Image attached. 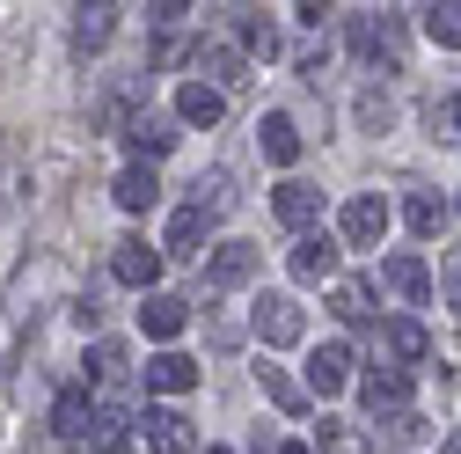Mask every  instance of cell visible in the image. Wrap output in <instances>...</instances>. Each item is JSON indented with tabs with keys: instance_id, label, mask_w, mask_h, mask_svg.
I'll use <instances>...</instances> for the list:
<instances>
[{
	"instance_id": "8d00e7d4",
	"label": "cell",
	"mask_w": 461,
	"mask_h": 454,
	"mask_svg": "<svg viewBox=\"0 0 461 454\" xmlns=\"http://www.w3.org/2000/svg\"><path fill=\"white\" fill-rule=\"evenodd\" d=\"M278 454H315V447H278Z\"/></svg>"
},
{
	"instance_id": "277c9868",
	"label": "cell",
	"mask_w": 461,
	"mask_h": 454,
	"mask_svg": "<svg viewBox=\"0 0 461 454\" xmlns=\"http://www.w3.org/2000/svg\"><path fill=\"white\" fill-rule=\"evenodd\" d=\"M359 404H366L374 418H395V411H411V374H402V367H374V374L359 381Z\"/></svg>"
},
{
	"instance_id": "d590c367",
	"label": "cell",
	"mask_w": 461,
	"mask_h": 454,
	"mask_svg": "<svg viewBox=\"0 0 461 454\" xmlns=\"http://www.w3.org/2000/svg\"><path fill=\"white\" fill-rule=\"evenodd\" d=\"M184 15H191V8H176V0H154V8H147V23H154V30H176Z\"/></svg>"
},
{
	"instance_id": "ba28073f",
	"label": "cell",
	"mask_w": 461,
	"mask_h": 454,
	"mask_svg": "<svg viewBox=\"0 0 461 454\" xmlns=\"http://www.w3.org/2000/svg\"><path fill=\"white\" fill-rule=\"evenodd\" d=\"M147 388H161V395H191V388H198V359H184V352H154V359H147Z\"/></svg>"
},
{
	"instance_id": "f1b7e54d",
	"label": "cell",
	"mask_w": 461,
	"mask_h": 454,
	"mask_svg": "<svg viewBox=\"0 0 461 454\" xmlns=\"http://www.w3.org/2000/svg\"><path fill=\"white\" fill-rule=\"evenodd\" d=\"M402 220H411V235H439V227H447V205H439L432 191H418L411 205H402Z\"/></svg>"
},
{
	"instance_id": "7c38bea8",
	"label": "cell",
	"mask_w": 461,
	"mask_h": 454,
	"mask_svg": "<svg viewBox=\"0 0 461 454\" xmlns=\"http://www.w3.org/2000/svg\"><path fill=\"white\" fill-rule=\"evenodd\" d=\"M344 381H352V345H322V352L308 359V388H315V395H337Z\"/></svg>"
},
{
	"instance_id": "44dd1931",
	"label": "cell",
	"mask_w": 461,
	"mask_h": 454,
	"mask_svg": "<svg viewBox=\"0 0 461 454\" xmlns=\"http://www.w3.org/2000/svg\"><path fill=\"white\" fill-rule=\"evenodd\" d=\"M381 345H388V359H425V352H432V337H425V322L402 315V322H388V330H381Z\"/></svg>"
},
{
	"instance_id": "4dcf8cb0",
	"label": "cell",
	"mask_w": 461,
	"mask_h": 454,
	"mask_svg": "<svg viewBox=\"0 0 461 454\" xmlns=\"http://www.w3.org/2000/svg\"><path fill=\"white\" fill-rule=\"evenodd\" d=\"M235 30H242V44H249V51H257V59H278V30H271V23H264V15H242V23H235Z\"/></svg>"
},
{
	"instance_id": "4fadbf2b",
	"label": "cell",
	"mask_w": 461,
	"mask_h": 454,
	"mask_svg": "<svg viewBox=\"0 0 461 454\" xmlns=\"http://www.w3.org/2000/svg\"><path fill=\"white\" fill-rule=\"evenodd\" d=\"M294 278H301V286H322V278H337V242H330V235H308V242L294 250Z\"/></svg>"
},
{
	"instance_id": "3957f363",
	"label": "cell",
	"mask_w": 461,
	"mask_h": 454,
	"mask_svg": "<svg viewBox=\"0 0 461 454\" xmlns=\"http://www.w3.org/2000/svg\"><path fill=\"white\" fill-rule=\"evenodd\" d=\"M257 264H264V250L227 242V250H212V264H205V286H212V294H235V286H249V278H257Z\"/></svg>"
},
{
	"instance_id": "74e56055",
	"label": "cell",
	"mask_w": 461,
	"mask_h": 454,
	"mask_svg": "<svg viewBox=\"0 0 461 454\" xmlns=\"http://www.w3.org/2000/svg\"><path fill=\"white\" fill-rule=\"evenodd\" d=\"M447 454H461V432H454V440H447Z\"/></svg>"
},
{
	"instance_id": "836d02e7",
	"label": "cell",
	"mask_w": 461,
	"mask_h": 454,
	"mask_svg": "<svg viewBox=\"0 0 461 454\" xmlns=\"http://www.w3.org/2000/svg\"><path fill=\"white\" fill-rule=\"evenodd\" d=\"M352 51H359V59H381V51H388V44H381V23H374V15H352Z\"/></svg>"
},
{
	"instance_id": "d4e9b609",
	"label": "cell",
	"mask_w": 461,
	"mask_h": 454,
	"mask_svg": "<svg viewBox=\"0 0 461 454\" xmlns=\"http://www.w3.org/2000/svg\"><path fill=\"white\" fill-rule=\"evenodd\" d=\"M330 315H337V322H366V315H374V294L359 286V278H337V294H330Z\"/></svg>"
},
{
	"instance_id": "52a82bcc",
	"label": "cell",
	"mask_w": 461,
	"mask_h": 454,
	"mask_svg": "<svg viewBox=\"0 0 461 454\" xmlns=\"http://www.w3.org/2000/svg\"><path fill=\"white\" fill-rule=\"evenodd\" d=\"M147 447L154 454H198V432L184 411H147Z\"/></svg>"
},
{
	"instance_id": "7402d4cb",
	"label": "cell",
	"mask_w": 461,
	"mask_h": 454,
	"mask_svg": "<svg viewBox=\"0 0 461 454\" xmlns=\"http://www.w3.org/2000/svg\"><path fill=\"white\" fill-rule=\"evenodd\" d=\"M425 125H432V140H461V88L425 95Z\"/></svg>"
},
{
	"instance_id": "d6986e66",
	"label": "cell",
	"mask_w": 461,
	"mask_h": 454,
	"mask_svg": "<svg viewBox=\"0 0 461 454\" xmlns=\"http://www.w3.org/2000/svg\"><path fill=\"white\" fill-rule=\"evenodd\" d=\"M125 140H132V154H168V147H176V125L154 118V110H140V118L125 125Z\"/></svg>"
},
{
	"instance_id": "f546056e",
	"label": "cell",
	"mask_w": 461,
	"mask_h": 454,
	"mask_svg": "<svg viewBox=\"0 0 461 454\" xmlns=\"http://www.w3.org/2000/svg\"><path fill=\"white\" fill-rule=\"evenodd\" d=\"M381 440H388V447H418V440H425V418H418V411H395V418H381Z\"/></svg>"
},
{
	"instance_id": "30bf717a",
	"label": "cell",
	"mask_w": 461,
	"mask_h": 454,
	"mask_svg": "<svg viewBox=\"0 0 461 454\" xmlns=\"http://www.w3.org/2000/svg\"><path fill=\"white\" fill-rule=\"evenodd\" d=\"M110 37H118V8H74V59L103 51Z\"/></svg>"
},
{
	"instance_id": "5b68a950",
	"label": "cell",
	"mask_w": 461,
	"mask_h": 454,
	"mask_svg": "<svg viewBox=\"0 0 461 454\" xmlns=\"http://www.w3.org/2000/svg\"><path fill=\"white\" fill-rule=\"evenodd\" d=\"M344 242H352V250H374L381 235H388V198H374V191H359L352 205H344Z\"/></svg>"
},
{
	"instance_id": "5bb4252c",
	"label": "cell",
	"mask_w": 461,
	"mask_h": 454,
	"mask_svg": "<svg viewBox=\"0 0 461 454\" xmlns=\"http://www.w3.org/2000/svg\"><path fill=\"white\" fill-rule=\"evenodd\" d=\"M184 322H191V308H184L176 294H147V301H140V330H147V337H176Z\"/></svg>"
},
{
	"instance_id": "4316f807",
	"label": "cell",
	"mask_w": 461,
	"mask_h": 454,
	"mask_svg": "<svg viewBox=\"0 0 461 454\" xmlns=\"http://www.w3.org/2000/svg\"><path fill=\"white\" fill-rule=\"evenodd\" d=\"M264 395H271V404H278V411H294V418L308 411V388H301L294 374H278V367H264Z\"/></svg>"
},
{
	"instance_id": "603a6c76",
	"label": "cell",
	"mask_w": 461,
	"mask_h": 454,
	"mask_svg": "<svg viewBox=\"0 0 461 454\" xmlns=\"http://www.w3.org/2000/svg\"><path fill=\"white\" fill-rule=\"evenodd\" d=\"M198 67H205L212 88H235V81H242V51H235V44H198Z\"/></svg>"
},
{
	"instance_id": "6da1fadb",
	"label": "cell",
	"mask_w": 461,
	"mask_h": 454,
	"mask_svg": "<svg viewBox=\"0 0 461 454\" xmlns=\"http://www.w3.org/2000/svg\"><path fill=\"white\" fill-rule=\"evenodd\" d=\"M110 278H118V286H132V294H154V278H161V250L140 242V235H125L118 250H110Z\"/></svg>"
},
{
	"instance_id": "8992f818",
	"label": "cell",
	"mask_w": 461,
	"mask_h": 454,
	"mask_svg": "<svg viewBox=\"0 0 461 454\" xmlns=\"http://www.w3.org/2000/svg\"><path fill=\"white\" fill-rule=\"evenodd\" d=\"M271 213H278V220H285V227H294V235L308 242V227L322 220V191H315V184H278Z\"/></svg>"
},
{
	"instance_id": "cb8c5ba5",
	"label": "cell",
	"mask_w": 461,
	"mask_h": 454,
	"mask_svg": "<svg viewBox=\"0 0 461 454\" xmlns=\"http://www.w3.org/2000/svg\"><path fill=\"white\" fill-rule=\"evenodd\" d=\"M191 205L220 220L227 205H235V177H227V168H212V177H198V184H191Z\"/></svg>"
},
{
	"instance_id": "e575fe53",
	"label": "cell",
	"mask_w": 461,
	"mask_h": 454,
	"mask_svg": "<svg viewBox=\"0 0 461 454\" xmlns=\"http://www.w3.org/2000/svg\"><path fill=\"white\" fill-rule=\"evenodd\" d=\"M439 294H447V308H461V257L439 264Z\"/></svg>"
},
{
	"instance_id": "9c48e42d",
	"label": "cell",
	"mask_w": 461,
	"mask_h": 454,
	"mask_svg": "<svg viewBox=\"0 0 461 454\" xmlns=\"http://www.w3.org/2000/svg\"><path fill=\"white\" fill-rule=\"evenodd\" d=\"M110 198H118L125 213H147V205L161 198V177H154L147 161H132V168H118V184H110Z\"/></svg>"
},
{
	"instance_id": "e0dca14e",
	"label": "cell",
	"mask_w": 461,
	"mask_h": 454,
	"mask_svg": "<svg viewBox=\"0 0 461 454\" xmlns=\"http://www.w3.org/2000/svg\"><path fill=\"white\" fill-rule=\"evenodd\" d=\"M212 235V213H198V205H184L176 220H168V257H198V242Z\"/></svg>"
},
{
	"instance_id": "2e32d148",
	"label": "cell",
	"mask_w": 461,
	"mask_h": 454,
	"mask_svg": "<svg viewBox=\"0 0 461 454\" xmlns=\"http://www.w3.org/2000/svg\"><path fill=\"white\" fill-rule=\"evenodd\" d=\"M381 278H388L402 301H425V294H432V271H425L411 250H402V257H388V264H381Z\"/></svg>"
},
{
	"instance_id": "1f68e13d",
	"label": "cell",
	"mask_w": 461,
	"mask_h": 454,
	"mask_svg": "<svg viewBox=\"0 0 461 454\" xmlns=\"http://www.w3.org/2000/svg\"><path fill=\"white\" fill-rule=\"evenodd\" d=\"M88 374L95 381H125V345H110V337H103V345L88 352Z\"/></svg>"
},
{
	"instance_id": "d6a6232c",
	"label": "cell",
	"mask_w": 461,
	"mask_h": 454,
	"mask_svg": "<svg viewBox=\"0 0 461 454\" xmlns=\"http://www.w3.org/2000/svg\"><path fill=\"white\" fill-rule=\"evenodd\" d=\"M388 118H395V103H388L381 88H366V95H359V125H366V132H388Z\"/></svg>"
},
{
	"instance_id": "83f0119b",
	"label": "cell",
	"mask_w": 461,
	"mask_h": 454,
	"mask_svg": "<svg viewBox=\"0 0 461 454\" xmlns=\"http://www.w3.org/2000/svg\"><path fill=\"white\" fill-rule=\"evenodd\" d=\"M425 37L447 44V51H461V0H447V8H425Z\"/></svg>"
},
{
	"instance_id": "9a60e30c",
	"label": "cell",
	"mask_w": 461,
	"mask_h": 454,
	"mask_svg": "<svg viewBox=\"0 0 461 454\" xmlns=\"http://www.w3.org/2000/svg\"><path fill=\"white\" fill-rule=\"evenodd\" d=\"M51 425H59L67 440H88V425H95V404H88V388H59V404H51Z\"/></svg>"
},
{
	"instance_id": "f35d334b",
	"label": "cell",
	"mask_w": 461,
	"mask_h": 454,
	"mask_svg": "<svg viewBox=\"0 0 461 454\" xmlns=\"http://www.w3.org/2000/svg\"><path fill=\"white\" fill-rule=\"evenodd\" d=\"M212 454H227V447H212Z\"/></svg>"
},
{
	"instance_id": "8fae6325",
	"label": "cell",
	"mask_w": 461,
	"mask_h": 454,
	"mask_svg": "<svg viewBox=\"0 0 461 454\" xmlns=\"http://www.w3.org/2000/svg\"><path fill=\"white\" fill-rule=\"evenodd\" d=\"M220 110H227V95H220L212 81H184V88H176V118H184V125H220Z\"/></svg>"
},
{
	"instance_id": "7a4b0ae2",
	"label": "cell",
	"mask_w": 461,
	"mask_h": 454,
	"mask_svg": "<svg viewBox=\"0 0 461 454\" xmlns=\"http://www.w3.org/2000/svg\"><path fill=\"white\" fill-rule=\"evenodd\" d=\"M257 337H264V345H301V337H308L301 301H294V294H264V301H257Z\"/></svg>"
},
{
	"instance_id": "484cf974",
	"label": "cell",
	"mask_w": 461,
	"mask_h": 454,
	"mask_svg": "<svg viewBox=\"0 0 461 454\" xmlns=\"http://www.w3.org/2000/svg\"><path fill=\"white\" fill-rule=\"evenodd\" d=\"M322 454H374V440L359 432V425H344V418H322V440H315Z\"/></svg>"
},
{
	"instance_id": "ffe728a7",
	"label": "cell",
	"mask_w": 461,
	"mask_h": 454,
	"mask_svg": "<svg viewBox=\"0 0 461 454\" xmlns=\"http://www.w3.org/2000/svg\"><path fill=\"white\" fill-rule=\"evenodd\" d=\"M257 140H264V154H271V161H294V154H301V125L285 118V110H271V118L257 125Z\"/></svg>"
},
{
	"instance_id": "ac0fdd59",
	"label": "cell",
	"mask_w": 461,
	"mask_h": 454,
	"mask_svg": "<svg viewBox=\"0 0 461 454\" xmlns=\"http://www.w3.org/2000/svg\"><path fill=\"white\" fill-rule=\"evenodd\" d=\"M88 447H95V454H132V418H125V411H95Z\"/></svg>"
}]
</instances>
